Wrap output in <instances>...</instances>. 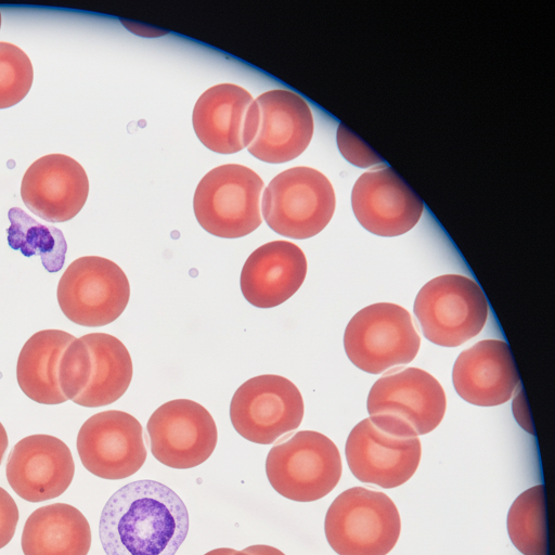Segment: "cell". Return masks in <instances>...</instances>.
Masks as SVG:
<instances>
[{
  "label": "cell",
  "instance_id": "16",
  "mask_svg": "<svg viewBox=\"0 0 555 555\" xmlns=\"http://www.w3.org/2000/svg\"><path fill=\"white\" fill-rule=\"evenodd\" d=\"M5 474L13 491L38 503L63 494L73 481L75 463L69 448L50 435L20 440L8 457Z\"/></svg>",
  "mask_w": 555,
  "mask_h": 555
},
{
  "label": "cell",
  "instance_id": "15",
  "mask_svg": "<svg viewBox=\"0 0 555 555\" xmlns=\"http://www.w3.org/2000/svg\"><path fill=\"white\" fill-rule=\"evenodd\" d=\"M345 453L358 480L390 489L403 485L414 475L422 447L417 437L392 436L364 418L351 429Z\"/></svg>",
  "mask_w": 555,
  "mask_h": 555
},
{
  "label": "cell",
  "instance_id": "21",
  "mask_svg": "<svg viewBox=\"0 0 555 555\" xmlns=\"http://www.w3.org/2000/svg\"><path fill=\"white\" fill-rule=\"evenodd\" d=\"M21 545L24 555H87L91 546L90 525L75 506L49 504L29 515Z\"/></svg>",
  "mask_w": 555,
  "mask_h": 555
},
{
  "label": "cell",
  "instance_id": "18",
  "mask_svg": "<svg viewBox=\"0 0 555 555\" xmlns=\"http://www.w3.org/2000/svg\"><path fill=\"white\" fill-rule=\"evenodd\" d=\"M457 395L474 405L507 402L519 386V375L504 340L485 339L460 353L452 371Z\"/></svg>",
  "mask_w": 555,
  "mask_h": 555
},
{
  "label": "cell",
  "instance_id": "28",
  "mask_svg": "<svg viewBox=\"0 0 555 555\" xmlns=\"http://www.w3.org/2000/svg\"><path fill=\"white\" fill-rule=\"evenodd\" d=\"M337 145L343 156L354 166L367 168L383 163L373 149L343 124L337 129Z\"/></svg>",
  "mask_w": 555,
  "mask_h": 555
},
{
  "label": "cell",
  "instance_id": "27",
  "mask_svg": "<svg viewBox=\"0 0 555 555\" xmlns=\"http://www.w3.org/2000/svg\"><path fill=\"white\" fill-rule=\"evenodd\" d=\"M90 374V353L81 338H74L60 362V387L67 400L74 401L86 388Z\"/></svg>",
  "mask_w": 555,
  "mask_h": 555
},
{
  "label": "cell",
  "instance_id": "32",
  "mask_svg": "<svg viewBox=\"0 0 555 555\" xmlns=\"http://www.w3.org/2000/svg\"><path fill=\"white\" fill-rule=\"evenodd\" d=\"M8 443H9V441H8L7 431L3 427V425L0 423V465H1L2 459L4 456V453L7 451Z\"/></svg>",
  "mask_w": 555,
  "mask_h": 555
},
{
  "label": "cell",
  "instance_id": "35",
  "mask_svg": "<svg viewBox=\"0 0 555 555\" xmlns=\"http://www.w3.org/2000/svg\"><path fill=\"white\" fill-rule=\"evenodd\" d=\"M0 27H1V13H0Z\"/></svg>",
  "mask_w": 555,
  "mask_h": 555
},
{
  "label": "cell",
  "instance_id": "25",
  "mask_svg": "<svg viewBox=\"0 0 555 555\" xmlns=\"http://www.w3.org/2000/svg\"><path fill=\"white\" fill-rule=\"evenodd\" d=\"M507 532L524 555H547L545 498L542 485L519 494L507 514Z\"/></svg>",
  "mask_w": 555,
  "mask_h": 555
},
{
  "label": "cell",
  "instance_id": "5",
  "mask_svg": "<svg viewBox=\"0 0 555 555\" xmlns=\"http://www.w3.org/2000/svg\"><path fill=\"white\" fill-rule=\"evenodd\" d=\"M262 179L250 168L225 164L209 170L198 182L193 209L208 233L237 238L261 224Z\"/></svg>",
  "mask_w": 555,
  "mask_h": 555
},
{
  "label": "cell",
  "instance_id": "22",
  "mask_svg": "<svg viewBox=\"0 0 555 555\" xmlns=\"http://www.w3.org/2000/svg\"><path fill=\"white\" fill-rule=\"evenodd\" d=\"M75 338L61 330L35 333L24 344L16 364V379L22 391L40 404L67 401L63 395L59 371L64 350Z\"/></svg>",
  "mask_w": 555,
  "mask_h": 555
},
{
  "label": "cell",
  "instance_id": "8",
  "mask_svg": "<svg viewBox=\"0 0 555 555\" xmlns=\"http://www.w3.org/2000/svg\"><path fill=\"white\" fill-rule=\"evenodd\" d=\"M420 346L421 338L410 313L390 302L373 304L358 311L344 334L347 357L370 374L410 363Z\"/></svg>",
  "mask_w": 555,
  "mask_h": 555
},
{
  "label": "cell",
  "instance_id": "13",
  "mask_svg": "<svg viewBox=\"0 0 555 555\" xmlns=\"http://www.w3.org/2000/svg\"><path fill=\"white\" fill-rule=\"evenodd\" d=\"M77 451L88 472L109 480L132 476L147 455L140 422L117 410L96 413L82 424Z\"/></svg>",
  "mask_w": 555,
  "mask_h": 555
},
{
  "label": "cell",
  "instance_id": "34",
  "mask_svg": "<svg viewBox=\"0 0 555 555\" xmlns=\"http://www.w3.org/2000/svg\"><path fill=\"white\" fill-rule=\"evenodd\" d=\"M232 555H250V554H248V553H246V552H244V551H236V550H235V551H234V553H233Z\"/></svg>",
  "mask_w": 555,
  "mask_h": 555
},
{
  "label": "cell",
  "instance_id": "31",
  "mask_svg": "<svg viewBox=\"0 0 555 555\" xmlns=\"http://www.w3.org/2000/svg\"><path fill=\"white\" fill-rule=\"evenodd\" d=\"M250 555H285L282 551L270 545H250L243 550Z\"/></svg>",
  "mask_w": 555,
  "mask_h": 555
},
{
  "label": "cell",
  "instance_id": "2",
  "mask_svg": "<svg viewBox=\"0 0 555 555\" xmlns=\"http://www.w3.org/2000/svg\"><path fill=\"white\" fill-rule=\"evenodd\" d=\"M446 406L440 383L417 367L384 375L373 384L366 401L371 422L383 431L402 438L433 431L442 421Z\"/></svg>",
  "mask_w": 555,
  "mask_h": 555
},
{
  "label": "cell",
  "instance_id": "33",
  "mask_svg": "<svg viewBox=\"0 0 555 555\" xmlns=\"http://www.w3.org/2000/svg\"><path fill=\"white\" fill-rule=\"evenodd\" d=\"M235 550L229 547L215 548L204 555H232Z\"/></svg>",
  "mask_w": 555,
  "mask_h": 555
},
{
  "label": "cell",
  "instance_id": "1",
  "mask_svg": "<svg viewBox=\"0 0 555 555\" xmlns=\"http://www.w3.org/2000/svg\"><path fill=\"white\" fill-rule=\"evenodd\" d=\"M189 513L169 487L150 479L118 489L105 503L99 535L106 555H176Z\"/></svg>",
  "mask_w": 555,
  "mask_h": 555
},
{
  "label": "cell",
  "instance_id": "11",
  "mask_svg": "<svg viewBox=\"0 0 555 555\" xmlns=\"http://www.w3.org/2000/svg\"><path fill=\"white\" fill-rule=\"evenodd\" d=\"M304 400L289 379L273 374L251 377L234 392L230 420L246 440L271 444L298 428L304 417Z\"/></svg>",
  "mask_w": 555,
  "mask_h": 555
},
{
  "label": "cell",
  "instance_id": "24",
  "mask_svg": "<svg viewBox=\"0 0 555 555\" xmlns=\"http://www.w3.org/2000/svg\"><path fill=\"white\" fill-rule=\"evenodd\" d=\"M8 217V243L26 257L39 256L48 272H57L65 261L67 244L61 230L39 223L24 210L13 207Z\"/></svg>",
  "mask_w": 555,
  "mask_h": 555
},
{
  "label": "cell",
  "instance_id": "26",
  "mask_svg": "<svg viewBox=\"0 0 555 555\" xmlns=\"http://www.w3.org/2000/svg\"><path fill=\"white\" fill-rule=\"evenodd\" d=\"M33 79V64L27 54L13 43L0 41V108L21 102L29 92Z\"/></svg>",
  "mask_w": 555,
  "mask_h": 555
},
{
  "label": "cell",
  "instance_id": "29",
  "mask_svg": "<svg viewBox=\"0 0 555 555\" xmlns=\"http://www.w3.org/2000/svg\"><path fill=\"white\" fill-rule=\"evenodd\" d=\"M18 508L7 490L0 487V548L13 538L18 522Z\"/></svg>",
  "mask_w": 555,
  "mask_h": 555
},
{
  "label": "cell",
  "instance_id": "4",
  "mask_svg": "<svg viewBox=\"0 0 555 555\" xmlns=\"http://www.w3.org/2000/svg\"><path fill=\"white\" fill-rule=\"evenodd\" d=\"M336 444L325 435L301 430L271 448L266 474L272 488L296 502H313L327 495L341 477Z\"/></svg>",
  "mask_w": 555,
  "mask_h": 555
},
{
  "label": "cell",
  "instance_id": "23",
  "mask_svg": "<svg viewBox=\"0 0 555 555\" xmlns=\"http://www.w3.org/2000/svg\"><path fill=\"white\" fill-rule=\"evenodd\" d=\"M90 353L89 380L74 403L98 408L118 400L132 378V361L126 346L115 336L90 333L80 337Z\"/></svg>",
  "mask_w": 555,
  "mask_h": 555
},
{
  "label": "cell",
  "instance_id": "20",
  "mask_svg": "<svg viewBox=\"0 0 555 555\" xmlns=\"http://www.w3.org/2000/svg\"><path fill=\"white\" fill-rule=\"evenodd\" d=\"M254 99L233 83L210 87L197 99L192 114L195 134L210 151L236 153L245 147L244 127Z\"/></svg>",
  "mask_w": 555,
  "mask_h": 555
},
{
  "label": "cell",
  "instance_id": "10",
  "mask_svg": "<svg viewBox=\"0 0 555 555\" xmlns=\"http://www.w3.org/2000/svg\"><path fill=\"white\" fill-rule=\"evenodd\" d=\"M56 295L68 320L81 326L98 327L112 323L124 312L130 285L126 273L114 261L85 256L64 271Z\"/></svg>",
  "mask_w": 555,
  "mask_h": 555
},
{
  "label": "cell",
  "instance_id": "14",
  "mask_svg": "<svg viewBox=\"0 0 555 555\" xmlns=\"http://www.w3.org/2000/svg\"><path fill=\"white\" fill-rule=\"evenodd\" d=\"M351 206L365 230L387 237L410 231L424 210L418 195L388 166L369 170L357 179Z\"/></svg>",
  "mask_w": 555,
  "mask_h": 555
},
{
  "label": "cell",
  "instance_id": "17",
  "mask_svg": "<svg viewBox=\"0 0 555 555\" xmlns=\"http://www.w3.org/2000/svg\"><path fill=\"white\" fill-rule=\"evenodd\" d=\"M89 180L83 167L70 156L49 154L25 171L21 196L26 207L49 222H64L83 207Z\"/></svg>",
  "mask_w": 555,
  "mask_h": 555
},
{
  "label": "cell",
  "instance_id": "7",
  "mask_svg": "<svg viewBox=\"0 0 555 555\" xmlns=\"http://www.w3.org/2000/svg\"><path fill=\"white\" fill-rule=\"evenodd\" d=\"M414 313L424 336L443 347H456L475 337L488 318V301L479 285L461 274L427 282L416 295Z\"/></svg>",
  "mask_w": 555,
  "mask_h": 555
},
{
  "label": "cell",
  "instance_id": "3",
  "mask_svg": "<svg viewBox=\"0 0 555 555\" xmlns=\"http://www.w3.org/2000/svg\"><path fill=\"white\" fill-rule=\"evenodd\" d=\"M401 531L399 511L380 491L345 490L330 505L324 532L338 555H387Z\"/></svg>",
  "mask_w": 555,
  "mask_h": 555
},
{
  "label": "cell",
  "instance_id": "9",
  "mask_svg": "<svg viewBox=\"0 0 555 555\" xmlns=\"http://www.w3.org/2000/svg\"><path fill=\"white\" fill-rule=\"evenodd\" d=\"M313 116L297 93L275 89L250 104L244 127V144L257 159L281 164L299 156L313 135Z\"/></svg>",
  "mask_w": 555,
  "mask_h": 555
},
{
  "label": "cell",
  "instance_id": "30",
  "mask_svg": "<svg viewBox=\"0 0 555 555\" xmlns=\"http://www.w3.org/2000/svg\"><path fill=\"white\" fill-rule=\"evenodd\" d=\"M513 411L518 424L528 433L534 434L526 397L520 387L513 401Z\"/></svg>",
  "mask_w": 555,
  "mask_h": 555
},
{
  "label": "cell",
  "instance_id": "12",
  "mask_svg": "<svg viewBox=\"0 0 555 555\" xmlns=\"http://www.w3.org/2000/svg\"><path fill=\"white\" fill-rule=\"evenodd\" d=\"M146 429L153 456L177 469L204 463L212 454L218 439L210 413L189 399L162 404L149 418Z\"/></svg>",
  "mask_w": 555,
  "mask_h": 555
},
{
  "label": "cell",
  "instance_id": "6",
  "mask_svg": "<svg viewBox=\"0 0 555 555\" xmlns=\"http://www.w3.org/2000/svg\"><path fill=\"white\" fill-rule=\"evenodd\" d=\"M261 206L264 221L274 232L305 240L328 224L336 197L321 171L301 166L276 175L263 191Z\"/></svg>",
  "mask_w": 555,
  "mask_h": 555
},
{
  "label": "cell",
  "instance_id": "19",
  "mask_svg": "<svg viewBox=\"0 0 555 555\" xmlns=\"http://www.w3.org/2000/svg\"><path fill=\"white\" fill-rule=\"evenodd\" d=\"M307 274L304 251L288 241H273L256 248L241 272V291L256 308L276 307L289 299Z\"/></svg>",
  "mask_w": 555,
  "mask_h": 555
}]
</instances>
